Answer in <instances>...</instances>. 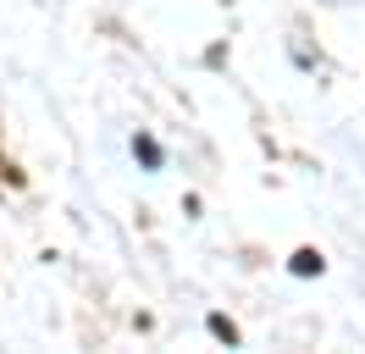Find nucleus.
I'll return each mask as SVG.
<instances>
[{
	"label": "nucleus",
	"instance_id": "1",
	"mask_svg": "<svg viewBox=\"0 0 365 354\" xmlns=\"http://www.w3.org/2000/svg\"><path fill=\"white\" fill-rule=\"evenodd\" d=\"M293 272H299V277L321 272V255H315V249H299V255H293Z\"/></svg>",
	"mask_w": 365,
	"mask_h": 354
},
{
	"label": "nucleus",
	"instance_id": "2",
	"mask_svg": "<svg viewBox=\"0 0 365 354\" xmlns=\"http://www.w3.org/2000/svg\"><path fill=\"white\" fill-rule=\"evenodd\" d=\"M211 332H216V338H227V344H238V327H232L227 316H211Z\"/></svg>",
	"mask_w": 365,
	"mask_h": 354
},
{
	"label": "nucleus",
	"instance_id": "3",
	"mask_svg": "<svg viewBox=\"0 0 365 354\" xmlns=\"http://www.w3.org/2000/svg\"><path fill=\"white\" fill-rule=\"evenodd\" d=\"M133 149L144 155V166H161V149H155V139H139V144H133Z\"/></svg>",
	"mask_w": 365,
	"mask_h": 354
}]
</instances>
